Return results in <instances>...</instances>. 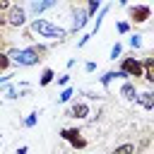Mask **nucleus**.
I'll return each instance as SVG.
<instances>
[{"mask_svg":"<svg viewBox=\"0 0 154 154\" xmlns=\"http://www.w3.org/2000/svg\"><path fill=\"white\" fill-rule=\"evenodd\" d=\"M29 31L34 36H38V38H46V41H63L67 36V29H63V26H58L51 19H43V17L31 19L29 22Z\"/></svg>","mask_w":154,"mask_h":154,"instance_id":"obj_1","label":"nucleus"},{"mask_svg":"<svg viewBox=\"0 0 154 154\" xmlns=\"http://www.w3.org/2000/svg\"><path fill=\"white\" fill-rule=\"evenodd\" d=\"M7 58H10V63H14L19 67H31V65H36L41 60V55L34 48H10Z\"/></svg>","mask_w":154,"mask_h":154,"instance_id":"obj_2","label":"nucleus"},{"mask_svg":"<svg viewBox=\"0 0 154 154\" xmlns=\"http://www.w3.org/2000/svg\"><path fill=\"white\" fill-rule=\"evenodd\" d=\"M120 75L125 77H142V60L130 55V58H120V67H118Z\"/></svg>","mask_w":154,"mask_h":154,"instance_id":"obj_3","label":"nucleus"},{"mask_svg":"<svg viewBox=\"0 0 154 154\" xmlns=\"http://www.w3.org/2000/svg\"><path fill=\"white\" fill-rule=\"evenodd\" d=\"M5 19H7V24L10 26H24L26 24V10L22 7V5H10V10H7V14H5Z\"/></svg>","mask_w":154,"mask_h":154,"instance_id":"obj_4","label":"nucleus"},{"mask_svg":"<svg viewBox=\"0 0 154 154\" xmlns=\"http://www.w3.org/2000/svg\"><path fill=\"white\" fill-rule=\"evenodd\" d=\"M60 137L63 140H67L72 147H77V149H82V147H87V140L82 137V132L77 130V128H65V130H60Z\"/></svg>","mask_w":154,"mask_h":154,"instance_id":"obj_5","label":"nucleus"},{"mask_svg":"<svg viewBox=\"0 0 154 154\" xmlns=\"http://www.w3.org/2000/svg\"><path fill=\"white\" fill-rule=\"evenodd\" d=\"M89 113H91V108H89V103H84V101H75L70 108H67V118H75V120H84V118H89Z\"/></svg>","mask_w":154,"mask_h":154,"instance_id":"obj_6","label":"nucleus"},{"mask_svg":"<svg viewBox=\"0 0 154 154\" xmlns=\"http://www.w3.org/2000/svg\"><path fill=\"white\" fill-rule=\"evenodd\" d=\"M130 17L135 24H144L152 17V7L149 5H135V7H130Z\"/></svg>","mask_w":154,"mask_h":154,"instance_id":"obj_7","label":"nucleus"},{"mask_svg":"<svg viewBox=\"0 0 154 154\" xmlns=\"http://www.w3.org/2000/svg\"><path fill=\"white\" fill-rule=\"evenodd\" d=\"M55 5H58L55 0H41V2H38V0H34V2H29V12L34 14L31 19H38V17H41V12H46V10L55 7Z\"/></svg>","mask_w":154,"mask_h":154,"instance_id":"obj_8","label":"nucleus"},{"mask_svg":"<svg viewBox=\"0 0 154 154\" xmlns=\"http://www.w3.org/2000/svg\"><path fill=\"white\" fill-rule=\"evenodd\" d=\"M120 96H123L125 101H135V99H137V87H135V82L125 79L123 87H120Z\"/></svg>","mask_w":154,"mask_h":154,"instance_id":"obj_9","label":"nucleus"},{"mask_svg":"<svg viewBox=\"0 0 154 154\" xmlns=\"http://www.w3.org/2000/svg\"><path fill=\"white\" fill-rule=\"evenodd\" d=\"M142 108H147V111H152L154 108V94L152 91H142V94H137V99H135Z\"/></svg>","mask_w":154,"mask_h":154,"instance_id":"obj_10","label":"nucleus"},{"mask_svg":"<svg viewBox=\"0 0 154 154\" xmlns=\"http://www.w3.org/2000/svg\"><path fill=\"white\" fill-rule=\"evenodd\" d=\"M87 19H89V14L84 12V10H77L75 12V22H72V29L77 31V29H82L84 24H87Z\"/></svg>","mask_w":154,"mask_h":154,"instance_id":"obj_11","label":"nucleus"},{"mask_svg":"<svg viewBox=\"0 0 154 154\" xmlns=\"http://www.w3.org/2000/svg\"><path fill=\"white\" fill-rule=\"evenodd\" d=\"M142 77H144L149 84L154 82V72H152V58H147V60L142 63Z\"/></svg>","mask_w":154,"mask_h":154,"instance_id":"obj_12","label":"nucleus"},{"mask_svg":"<svg viewBox=\"0 0 154 154\" xmlns=\"http://www.w3.org/2000/svg\"><path fill=\"white\" fill-rule=\"evenodd\" d=\"M135 152H137V147H135L132 142H125V144H118L111 154H135Z\"/></svg>","mask_w":154,"mask_h":154,"instance_id":"obj_13","label":"nucleus"},{"mask_svg":"<svg viewBox=\"0 0 154 154\" xmlns=\"http://www.w3.org/2000/svg\"><path fill=\"white\" fill-rule=\"evenodd\" d=\"M53 79H55V72H53L51 67H46V70L41 72V79H38V84H41V87H48Z\"/></svg>","mask_w":154,"mask_h":154,"instance_id":"obj_14","label":"nucleus"},{"mask_svg":"<svg viewBox=\"0 0 154 154\" xmlns=\"http://www.w3.org/2000/svg\"><path fill=\"white\" fill-rule=\"evenodd\" d=\"M116 77H123V79H128V77H125V75H120V72H106V75L101 77V84H103V87H108V84H111Z\"/></svg>","mask_w":154,"mask_h":154,"instance_id":"obj_15","label":"nucleus"},{"mask_svg":"<svg viewBox=\"0 0 154 154\" xmlns=\"http://www.w3.org/2000/svg\"><path fill=\"white\" fill-rule=\"evenodd\" d=\"M99 7H101V2H99V0H89V5H87V10H84V12H87V14L91 17V14H94V12L99 10Z\"/></svg>","mask_w":154,"mask_h":154,"instance_id":"obj_16","label":"nucleus"},{"mask_svg":"<svg viewBox=\"0 0 154 154\" xmlns=\"http://www.w3.org/2000/svg\"><path fill=\"white\" fill-rule=\"evenodd\" d=\"M10 65H12V63H10V58H7V53H2V51H0V72H5V70H7Z\"/></svg>","mask_w":154,"mask_h":154,"instance_id":"obj_17","label":"nucleus"},{"mask_svg":"<svg viewBox=\"0 0 154 154\" xmlns=\"http://www.w3.org/2000/svg\"><path fill=\"white\" fill-rule=\"evenodd\" d=\"M70 99H72V89H70V87H67V89H63V94H60V96H58V101H63V103H67V101H70Z\"/></svg>","mask_w":154,"mask_h":154,"instance_id":"obj_18","label":"nucleus"},{"mask_svg":"<svg viewBox=\"0 0 154 154\" xmlns=\"http://www.w3.org/2000/svg\"><path fill=\"white\" fill-rule=\"evenodd\" d=\"M130 46H132V48H140V46H142V36H140V34H132V36H130Z\"/></svg>","mask_w":154,"mask_h":154,"instance_id":"obj_19","label":"nucleus"},{"mask_svg":"<svg viewBox=\"0 0 154 154\" xmlns=\"http://www.w3.org/2000/svg\"><path fill=\"white\" fill-rule=\"evenodd\" d=\"M120 53H123V46H120V43H116V46L111 48V60H116V58H120Z\"/></svg>","mask_w":154,"mask_h":154,"instance_id":"obj_20","label":"nucleus"},{"mask_svg":"<svg viewBox=\"0 0 154 154\" xmlns=\"http://www.w3.org/2000/svg\"><path fill=\"white\" fill-rule=\"evenodd\" d=\"M36 116H38V113H31V116L24 120V125H26V128H34V125H36Z\"/></svg>","mask_w":154,"mask_h":154,"instance_id":"obj_21","label":"nucleus"},{"mask_svg":"<svg viewBox=\"0 0 154 154\" xmlns=\"http://www.w3.org/2000/svg\"><path fill=\"white\" fill-rule=\"evenodd\" d=\"M118 31H120V34H128V31H130V24H128V22H120V24H118Z\"/></svg>","mask_w":154,"mask_h":154,"instance_id":"obj_22","label":"nucleus"},{"mask_svg":"<svg viewBox=\"0 0 154 154\" xmlns=\"http://www.w3.org/2000/svg\"><path fill=\"white\" fill-rule=\"evenodd\" d=\"M67 82H70V75H60L58 77V84H67Z\"/></svg>","mask_w":154,"mask_h":154,"instance_id":"obj_23","label":"nucleus"},{"mask_svg":"<svg viewBox=\"0 0 154 154\" xmlns=\"http://www.w3.org/2000/svg\"><path fill=\"white\" fill-rule=\"evenodd\" d=\"M7 99H17V89H12V87H7Z\"/></svg>","mask_w":154,"mask_h":154,"instance_id":"obj_24","label":"nucleus"},{"mask_svg":"<svg viewBox=\"0 0 154 154\" xmlns=\"http://www.w3.org/2000/svg\"><path fill=\"white\" fill-rule=\"evenodd\" d=\"M84 70H87V72H94V70H96V63H87Z\"/></svg>","mask_w":154,"mask_h":154,"instance_id":"obj_25","label":"nucleus"},{"mask_svg":"<svg viewBox=\"0 0 154 154\" xmlns=\"http://www.w3.org/2000/svg\"><path fill=\"white\" fill-rule=\"evenodd\" d=\"M17 154H26V147H19V149H17Z\"/></svg>","mask_w":154,"mask_h":154,"instance_id":"obj_26","label":"nucleus"},{"mask_svg":"<svg viewBox=\"0 0 154 154\" xmlns=\"http://www.w3.org/2000/svg\"><path fill=\"white\" fill-rule=\"evenodd\" d=\"M0 36H2V29H0Z\"/></svg>","mask_w":154,"mask_h":154,"instance_id":"obj_27","label":"nucleus"}]
</instances>
